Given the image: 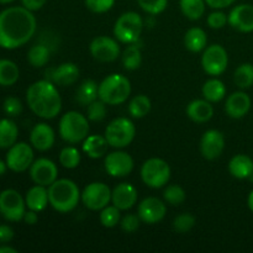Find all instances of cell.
<instances>
[{
    "label": "cell",
    "mask_w": 253,
    "mask_h": 253,
    "mask_svg": "<svg viewBox=\"0 0 253 253\" xmlns=\"http://www.w3.org/2000/svg\"><path fill=\"white\" fill-rule=\"evenodd\" d=\"M37 29L35 15L25 6H11L0 12V47L15 49L26 44Z\"/></svg>",
    "instance_id": "cell-1"
},
{
    "label": "cell",
    "mask_w": 253,
    "mask_h": 253,
    "mask_svg": "<svg viewBox=\"0 0 253 253\" xmlns=\"http://www.w3.org/2000/svg\"><path fill=\"white\" fill-rule=\"evenodd\" d=\"M26 101L32 113L42 119H54L62 109V99L52 82L42 79L32 83L26 91Z\"/></svg>",
    "instance_id": "cell-2"
},
{
    "label": "cell",
    "mask_w": 253,
    "mask_h": 253,
    "mask_svg": "<svg viewBox=\"0 0 253 253\" xmlns=\"http://www.w3.org/2000/svg\"><path fill=\"white\" fill-rule=\"evenodd\" d=\"M81 190L71 179H57L48 187L49 205L58 212L74 210L81 200Z\"/></svg>",
    "instance_id": "cell-3"
},
{
    "label": "cell",
    "mask_w": 253,
    "mask_h": 253,
    "mask_svg": "<svg viewBox=\"0 0 253 253\" xmlns=\"http://www.w3.org/2000/svg\"><path fill=\"white\" fill-rule=\"evenodd\" d=\"M131 94V83L125 76L114 73L99 84V99L108 105L124 104Z\"/></svg>",
    "instance_id": "cell-4"
},
{
    "label": "cell",
    "mask_w": 253,
    "mask_h": 253,
    "mask_svg": "<svg viewBox=\"0 0 253 253\" xmlns=\"http://www.w3.org/2000/svg\"><path fill=\"white\" fill-rule=\"evenodd\" d=\"M88 118L78 111H68L59 120V136L68 143H78L89 135Z\"/></svg>",
    "instance_id": "cell-5"
},
{
    "label": "cell",
    "mask_w": 253,
    "mask_h": 253,
    "mask_svg": "<svg viewBox=\"0 0 253 253\" xmlns=\"http://www.w3.org/2000/svg\"><path fill=\"white\" fill-rule=\"evenodd\" d=\"M143 29L142 17L135 11L124 12L114 25V36L123 43H135Z\"/></svg>",
    "instance_id": "cell-6"
},
{
    "label": "cell",
    "mask_w": 253,
    "mask_h": 253,
    "mask_svg": "<svg viewBox=\"0 0 253 253\" xmlns=\"http://www.w3.org/2000/svg\"><path fill=\"white\" fill-rule=\"evenodd\" d=\"M136 135V127L132 121L127 118L114 119L109 123L105 128L106 141L111 147L124 148L127 147L133 141Z\"/></svg>",
    "instance_id": "cell-7"
},
{
    "label": "cell",
    "mask_w": 253,
    "mask_h": 253,
    "mask_svg": "<svg viewBox=\"0 0 253 253\" xmlns=\"http://www.w3.org/2000/svg\"><path fill=\"white\" fill-rule=\"evenodd\" d=\"M170 178V167L162 158H150L141 167V179L147 187L160 189Z\"/></svg>",
    "instance_id": "cell-8"
},
{
    "label": "cell",
    "mask_w": 253,
    "mask_h": 253,
    "mask_svg": "<svg viewBox=\"0 0 253 253\" xmlns=\"http://www.w3.org/2000/svg\"><path fill=\"white\" fill-rule=\"evenodd\" d=\"M26 203L15 189H5L0 193V214L7 221L17 222L24 219Z\"/></svg>",
    "instance_id": "cell-9"
},
{
    "label": "cell",
    "mask_w": 253,
    "mask_h": 253,
    "mask_svg": "<svg viewBox=\"0 0 253 253\" xmlns=\"http://www.w3.org/2000/svg\"><path fill=\"white\" fill-rule=\"evenodd\" d=\"M111 192L113 190L105 183L93 182L84 188L81 199L84 207L93 211H98L111 202Z\"/></svg>",
    "instance_id": "cell-10"
},
{
    "label": "cell",
    "mask_w": 253,
    "mask_h": 253,
    "mask_svg": "<svg viewBox=\"0 0 253 253\" xmlns=\"http://www.w3.org/2000/svg\"><path fill=\"white\" fill-rule=\"evenodd\" d=\"M229 64L227 52L221 44H211L204 49L202 56V67L209 76L217 77L224 73Z\"/></svg>",
    "instance_id": "cell-11"
},
{
    "label": "cell",
    "mask_w": 253,
    "mask_h": 253,
    "mask_svg": "<svg viewBox=\"0 0 253 253\" xmlns=\"http://www.w3.org/2000/svg\"><path fill=\"white\" fill-rule=\"evenodd\" d=\"M7 168L12 172L21 173L30 169L34 163V150L32 146L26 142H16L9 148L6 153Z\"/></svg>",
    "instance_id": "cell-12"
},
{
    "label": "cell",
    "mask_w": 253,
    "mask_h": 253,
    "mask_svg": "<svg viewBox=\"0 0 253 253\" xmlns=\"http://www.w3.org/2000/svg\"><path fill=\"white\" fill-rule=\"evenodd\" d=\"M89 51L94 59L103 63L114 62L120 56V46L114 39L108 36H98L90 42Z\"/></svg>",
    "instance_id": "cell-13"
},
{
    "label": "cell",
    "mask_w": 253,
    "mask_h": 253,
    "mask_svg": "<svg viewBox=\"0 0 253 253\" xmlns=\"http://www.w3.org/2000/svg\"><path fill=\"white\" fill-rule=\"evenodd\" d=\"M30 177L35 184L49 187L58 177V168L53 161L48 158H39L30 167Z\"/></svg>",
    "instance_id": "cell-14"
},
{
    "label": "cell",
    "mask_w": 253,
    "mask_h": 253,
    "mask_svg": "<svg viewBox=\"0 0 253 253\" xmlns=\"http://www.w3.org/2000/svg\"><path fill=\"white\" fill-rule=\"evenodd\" d=\"M104 166L111 177H126L133 170V158L124 151H114L106 155Z\"/></svg>",
    "instance_id": "cell-15"
},
{
    "label": "cell",
    "mask_w": 253,
    "mask_h": 253,
    "mask_svg": "<svg viewBox=\"0 0 253 253\" xmlns=\"http://www.w3.org/2000/svg\"><path fill=\"white\" fill-rule=\"evenodd\" d=\"M137 214L141 221L145 222V224H157L167 214V207H166L165 202H162L158 198L150 197L140 203Z\"/></svg>",
    "instance_id": "cell-16"
},
{
    "label": "cell",
    "mask_w": 253,
    "mask_h": 253,
    "mask_svg": "<svg viewBox=\"0 0 253 253\" xmlns=\"http://www.w3.org/2000/svg\"><path fill=\"white\" fill-rule=\"evenodd\" d=\"M225 150V137L219 130H208L200 140V152L208 161H214Z\"/></svg>",
    "instance_id": "cell-17"
},
{
    "label": "cell",
    "mask_w": 253,
    "mask_h": 253,
    "mask_svg": "<svg viewBox=\"0 0 253 253\" xmlns=\"http://www.w3.org/2000/svg\"><path fill=\"white\" fill-rule=\"evenodd\" d=\"M79 74H81V71L76 63L66 62V63L59 64L56 68L47 71V79L52 82L54 85L69 86L73 85L78 81Z\"/></svg>",
    "instance_id": "cell-18"
},
{
    "label": "cell",
    "mask_w": 253,
    "mask_h": 253,
    "mask_svg": "<svg viewBox=\"0 0 253 253\" xmlns=\"http://www.w3.org/2000/svg\"><path fill=\"white\" fill-rule=\"evenodd\" d=\"M229 24L240 32L253 31V5L240 4L230 11Z\"/></svg>",
    "instance_id": "cell-19"
},
{
    "label": "cell",
    "mask_w": 253,
    "mask_h": 253,
    "mask_svg": "<svg viewBox=\"0 0 253 253\" xmlns=\"http://www.w3.org/2000/svg\"><path fill=\"white\" fill-rule=\"evenodd\" d=\"M54 140H56V136H54L53 128L46 123H40L35 125L30 133L31 146L35 150L41 151V152L51 150L52 146L54 145Z\"/></svg>",
    "instance_id": "cell-20"
},
{
    "label": "cell",
    "mask_w": 253,
    "mask_h": 253,
    "mask_svg": "<svg viewBox=\"0 0 253 253\" xmlns=\"http://www.w3.org/2000/svg\"><path fill=\"white\" fill-rule=\"evenodd\" d=\"M137 189L130 183H121L111 192V202L118 209L128 210L137 202Z\"/></svg>",
    "instance_id": "cell-21"
},
{
    "label": "cell",
    "mask_w": 253,
    "mask_h": 253,
    "mask_svg": "<svg viewBox=\"0 0 253 253\" xmlns=\"http://www.w3.org/2000/svg\"><path fill=\"white\" fill-rule=\"evenodd\" d=\"M251 109V98L245 91H235L225 103V111L231 119H242Z\"/></svg>",
    "instance_id": "cell-22"
},
{
    "label": "cell",
    "mask_w": 253,
    "mask_h": 253,
    "mask_svg": "<svg viewBox=\"0 0 253 253\" xmlns=\"http://www.w3.org/2000/svg\"><path fill=\"white\" fill-rule=\"evenodd\" d=\"M187 115L192 121L198 124L208 123L214 115V108L207 99H197L188 104Z\"/></svg>",
    "instance_id": "cell-23"
},
{
    "label": "cell",
    "mask_w": 253,
    "mask_h": 253,
    "mask_svg": "<svg viewBox=\"0 0 253 253\" xmlns=\"http://www.w3.org/2000/svg\"><path fill=\"white\" fill-rule=\"evenodd\" d=\"M25 203H26V207L34 211L40 212L46 209L47 205L49 204L47 187L36 184L35 187L30 188L25 197Z\"/></svg>",
    "instance_id": "cell-24"
},
{
    "label": "cell",
    "mask_w": 253,
    "mask_h": 253,
    "mask_svg": "<svg viewBox=\"0 0 253 253\" xmlns=\"http://www.w3.org/2000/svg\"><path fill=\"white\" fill-rule=\"evenodd\" d=\"M229 172L237 179H247L253 175V160L247 155H236L230 160Z\"/></svg>",
    "instance_id": "cell-25"
},
{
    "label": "cell",
    "mask_w": 253,
    "mask_h": 253,
    "mask_svg": "<svg viewBox=\"0 0 253 253\" xmlns=\"http://www.w3.org/2000/svg\"><path fill=\"white\" fill-rule=\"evenodd\" d=\"M109 146L110 145L106 141L105 136L100 135H90L83 141V151L93 160H98L106 155Z\"/></svg>",
    "instance_id": "cell-26"
},
{
    "label": "cell",
    "mask_w": 253,
    "mask_h": 253,
    "mask_svg": "<svg viewBox=\"0 0 253 253\" xmlns=\"http://www.w3.org/2000/svg\"><path fill=\"white\" fill-rule=\"evenodd\" d=\"M99 98V84L93 79H85L76 90V100L81 105L88 106Z\"/></svg>",
    "instance_id": "cell-27"
},
{
    "label": "cell",
    "mask_w": 253,
    "mask_h": 253,
    "mask_svg": "<svg viewBox=\"0 0 253 253\" xmlns=\"http://www.w3.org/2000/svg\"><path fill=\"white\" fill-rule=\"evenodd\" d=\"M207 32L203 29H200V27H192V29H189L185 32L184 46L187 47V49H189L190 52L198 53V52L203 51V49L207 48Z\"/></svg>",
    "instance_id": "cell-28"
},
{
    "label": "cell",
    "mask_w": 253,
    "mask_h": 253,
    "mask_svg": "<svg viewBox=\"0 0 253 253\" xmlns=\"http://www.w3.org/2000/svg\"><path fill=\"white\" fill-rule=\"evenodd\" d=\"M19 136L17 125L11 119L0 120V148H10L14 146Z\"/></svg>",
    "instance_id": "cell-29"
},
{
    "label": "cell",
    "mask_w": 253,
    "mask_h": 253,
    "mask_svg": "<svg viewBox=\"0 0 253 253\" xmlns=\"http://www.w3.org/2000/svg\"><path fill=\"white\" fill-rule=\"evenodd\" d=\"M202 93L204 99H207L210 103H219L226 95V86L220 79L211 78L205 82Z\"/></svg>",
    "instance_id": "cell-30"
},
{
    "label": "cell",
    "mask_w": 253,
    "mask_h": 253,
    "mask_svg": "<svg viewBox=\"0 0 253 253\" xmlns=\"http://www.w3.org/2000/svg\"><path fill=\"white\" fill-rule=\"evenodd\" d=\"M20 71L16 63L10 59H0V85L11 86L19 81Z\"/></svg>",
    "instance_id": "cell-31"
},
{
    "label": "cell",
    "mask_w": 253,
    "mask_h": 253,
    "mask_svg": "<svg viewBox=\"0 0 253 253\" xmlns=\"http://www.w3.org/2000/svg\"><path fill=\"white\" fill-rule=\"evenodd\" d=\"M151 108H152V105H151L150 98L143 95V94L133 96L128 103V113L135 119L145 118L151 111Z\"/></svg>",
    "instance_id": "cell-32"
},
{
    "label": "cell",
    "mask_w": 253,
    "mask_h": 253,
    "mask_svg": "<svg viewBox=\"0 0 253 253\" xmlns=\"http://www.w3.org/2000/svg\"><path fill=\"white\" fill-rule=\"evenodd\" d=\"M205 0H179V6L187 19L199 20L205 12Z\"/></svg>",
    "instance_id": "cell-33"
},
{
    "label": "cell",
    "mask_w": 253,
    "mask_h": 253,
    "mask_svg": "<svg viewBox=\"0 0 253 253\" xmlns=\"http://www.w3.org/2000/svg\"><path fill=\"white\" fill-rule=\"evenodd\" d=\"M49 49L44 44H35L27 52V61L35 68L46 66L49 61Z\"/></svg>",
    "instance_id": "cell-34"
},
{
    "label": "cell",
    "mask_w": 253,
    "mask_h": 253,
    "mask_svg": "<svg viewBox=\"0 0 253 253\" xmlns=\"http://www.w3.org/2000/svg\"><path fill=\"white\" fill-rule=\"evenodd\" d=\"M234 82L241 90L249 89L253 85V64L242 63L236 68Z\"/></svg>",
    "instance_id": "cell-35"
},
{
    "label": "cell",
    "mask_w": 253,
    "mask_h": 253,
    "mask_svg": "<svg viewBox=\"0 0 253 253\" xmlns=\"http://www.w3.org/2000/svg\"><path fill=\"white\" fill-rule=\"evenodd\" d=\"M121 59H123L124 68L127 69V71L138 69L141 63H142V53H141V49L137 46L131 43V46L126 47L125 51L123 52Z\"/></svg>",
    "instance_id": "cell-36"
},
{
    "label": "cell",
    "mask_w": 253,
    "mask_h": 253,
    "mask_svg": "<svg viewBox=\"0 0 253 253\" xmlns=\"http://www.w3.org/2000/svg\"><path fill=\"white\" fill-rule=\"evenodd\" d=\"M59 163L67 169H74L81 163V152L76 147L67 146L59 153Z\"/></svg>",
    "instance_id": "cell-37"
},
{
    "label": "cell",
    "mask_w": 253,
    "mask_h": 253,
    "mask_svg": "<svg viewBox=\"0 0 253 253\" xmlns=\"http://www.w3.org/2000/svg\"><path fill=\"white\" fill-rule=\"evenodd\" d=\"M120 209L115 207V205H106L104 209L100 210V222L104 227H115L116 225L120 224L121 215Z\"/></svg>",
    "instance_id": "cell-38"
},
{
    "label": "cell",
    "mask_w": 253,
    "mask_h": 253,
    "mask_svg": "<svg viewBox=\"0 0 253 253\" xmlns=\"http://www.w3.org/2000/svg\"><path fill=\"white\" fill-rule=\"evenodd\" d=\"M163 198H165V200L168 204L175 207V205H180L185 202L187 193H185V190L180 185L172 184L166 188L165 192H163Z\"/></svg>",
    "instance_id": "cell-39"
},
{
    "label": "cell",
    "mask_w": 253,
    "mask_h": 253,
    "mask_svg": "<svg viewBox=\"0 0 253 253\" xmlns=\"http://www.w3.org/2000/svg\"><path fill=\"white\" fill-rule=\"evenodd\" d=\"M106 105L108 104H105L100 99H96L95 101L89 104L86 106V118H88V120L94 121V123L104 120L106 116Z\"/></svg>",
    "instance_id": "cell-40"
},
{
    "label": "cell",
    "mask_w": 253,
    "mask_h": 253,
    "mask_svg": "<svg viewBox=\"0 0 253 253\" xmlns=\"http://www.w3.org/2000/svg\"><path fill=\"white\" fill-rule=\"evenodd\" d=\"M195 217L189 212H183V214L178 215L174 220H173V229L179 234H185L189 232L193 227L195 226Z\"/></svg>",
    "instance_id": "cell-41"
},
{
    "label": "cell",
    "mask_w": 253,
    "mask_h": 253,
    "mask_svg": "<svg viewBox=\"0 0 253 253\" xmlns=\"http://www.w3.org/2000/svg\"><path fill=\"white\" fill-rule=\"evenodd\" d=\"M141 9L151 15H158L166 10L168 0H137Z\"/></svg>",
    "instance_id": "cell-42"
},
{
    "label": "cell",
    "mask_w": 253,
    "mask_h": 253,
    "mask_svg": "<svg viewBox=\"0 0 253 253\" xmlns=\"http://www.w3.org/2000/svg\"><path fill=\"white\" fill-rule=\"evenodd\" d=\"M86 9L95 14H103L109 11L115 4V0H84Z\"/></svg>",
    "instance_id": "cell-43"
},
{
    "label": "cell",
    "mask_w": 253,
    "mask_h": 253,
    "mask_svg": "<svg viewBox=\"0 0 253 253\" xmlns=\"http://www.w3.org/2000/svg\"><path fill=\"white\" fill-rule=\"evenodd\" d=\"M2 109L9 116H19L22 113V103L16 96H7L2 103Z\"/></svg>",
    "instance_id": "cell-44"
},
{
    "label": "cell",
    "mask_w": 253,
    "mask_h": 253,
    "mask_svg": "<svg viewBox=\"0 0 253 253\" xmlns=\"http://www.w3.org/2000/svg\"><path fill=\"white\" fill-rule=\"evenodd\" d=\"M141 219L140 216L135 214H127L120 220V226L123 229V231H125L126 234H132L136 230L140 227Z\"/></svg>",
    "instance_id": "cell-45"
},
{
    "label": "cell",
    "mask_w": 253,
    "mask_h": 253,
    "mask_svg": "<svg viewBox=\"0 0 253 253\" xmlns=\"http://www.w3.org/2000/svg\"><path fill=\"white\" fill-rule=\"evenodd\" d=\"M229 22V16L224 11H214L208 16V25L211 29H222Z\"/></svg>",
    "instance_id": "cell-46"
},
{
    "label": "cell",
    "mask_w": 253,
    "mask_h": 253,
    "mask_svg": "<svg viewBox=\"0 0 253 253\" xmlns=\"http://www.w3.org/2000/svg\"><path fill=\"white\" fill-rule=\"evenodd\" d=\"M14 230L9 225H0V245L9 244L14 239Z\"/></svg>",
    "instance_id": "cell-47"
},
{
    "label": "cell",
    "mask_w": 253,
    "mask_h": 253,
    "mask_svg": "<svg viewBox=\"0 0 253 253\" xmlns=\"http://www.w3.org/2000/svg\"><path fill=\"white\" fill-rule=\"evenodd\" d=\"M46 1L47 0H21L22 6H25L32 12L42 9L44 6V4H46Z\"/></svg>",
    "instance_id": "cell-48"
},
{
    "label": "cell",
    "mask_w": 253,
    "mask_h": 253,
    "mask_svg": "<svg viewBox=\"0 0 253 253\" xmlns=\"http://www.w3.org/2000/svg\"><path fill=\"white\" fill-rule=\"evenodd\" d=\"M235 1H236V0H205V2H207L208 6L212 7V9H216V10L225 9V7H227V6H231Z\"/></svg>",
    "instance_id": "cell-49"
},
{
    "label": "cell",
    "mask_w": 253,
    "mask_h": 253,
    "mask_svg": "<svg viewBox=\"0 0 253 253\" xmlns=\"http://www.w3.org/2000/svg\"><path fill=\"white\" fill-rule=\"evenodd\" d=\"M22 220H24L27 225H35L37 224V221H39V215H37V211H34V210L29 209V211L25 212L24 219Z\"/></svg>",
    "instance_id": "cell-50"
},
{
    "label": "cell",
    "mask_w": 253,
    "mask_h": 253,
    "mask_svg": "<svg viewBox=\"0 0 253 253\" xmlns=\"http://www.w3.org/2000/svg\"><path fill=\"white\" fill-rule=\"evenodd\" d=\"M0 253H17V250L14 249L11 246H6L5 244H2L0 246Z\"/></svg>",
    "instance_id": "cell-51"
},
{
    "label": "cell",
    "mask_w": 253,
    "mask_h": 253,
    "mask_svg": "<svg viewBox=\"0 0 253 253\" xmlns=\"http://www.w3.org/2000/svg\"><path fill=\"white\" fill-rule=\"evenodd\" d=\"M6 169H7L6 162H4V161L0 160V177L5 174V172H6Z\"/></svg>",
    "instance_id": "cell-52"
},
{
    "label": "cell",
    "mask_w": 253,
    "mask_h": 253,
    "mask_svg": "<svg viewBox=\"0 0 253 253\" xmlns=\"http://www.w3.org/2000/svg\"><path fill=\"white\" fill-rule=\"evenodd\" d=\"M247 204H249L250 210L253 212V190L249 194V198H247Z\"/></svg>",
    "instance_id": "cell-53"
},
{
    "label": "cell",
    "mask_w": 253,
    "mask_h": 253,
    "mask_svg": "<svg viewBox=\"0 0 253 253\" xmlns=\"http://www.w3.org/2000/svg\"><path fill=\"white\" fill-rule=\"evenodd\" d=\"M12 1H15V0H0V4H10Z\"/></svg>",
    "instance_id": "cell-54"
}]
</instances>
